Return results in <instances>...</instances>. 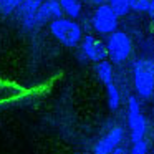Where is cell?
<instances>
[{"mask_svg":"<svg viewBox=\"0 0 154 154\" xmlns=\"http://www.w3.org/2000/svg\"><path fill=\"white\" fill-rule=\"evenodd\" d=\"M134 88L144 100H149L154 93V60L141 58L134 63Z\"/></svg>","mask_w":154,"mask_h":154,"instance_id":"cell-1","label":"cell"},{"mask_svg":"<svg viewBox=\"0 0 154 154\" xmlns=\"http://www.w3.org/2000/svg\"><path fill=\"white\" fill-rule=\"evenodd\" d=\"M50 32L61 45L68 48L76 47L81 42V27L70 18H55L50 22Z\"/></svg>","mask_w":154,"mask_h":154,"instance_id":"cell-2","label":"cell"},{"mask_svg":"<svg viewBox=\"0 0 154 154\" xmlns=\"http://www.w3.org/2000/svg\"><path fill=\"white\" fill-rule=\"evenodd\" d=\"M106 48L108 57L113 63H123L129 58L131 51H133V43H131V38L124 32L114 30L113 33H109L106 40Z\"/></svg>","mask_w":154,"mask_h":154,"instance_id":"cell-3","label":"cell"},{"mask_svg":"<svg viewBox=\"0 0 154 154\" xmlns=\"http://www.w3.org/2000/svg\"><path fill=\"white\" fill-rule=\"evenodd\" d=\"M128 124H129V131H131V141L133 143H139L144 139L146 136V118L143 116L139 109V103L134 96H131L128 100Z\"/></svg>","mask_w":154,"mask_h":154,"instance_id":"cell-4","label":"cell"},{"mask_svg":"<svg viewBox=\"0 0 154 154\" xmlns=\"http://www.w3.org/2000/svg\"><path fill=\"white\" fill-rule=\"evenodd\" d=\"M118 15L111 10L108 4L98 5L96 12L93 15V27L100 35H109L118 28Z\"/></svg>","mask_w":154,"mask_h":154,"instance_id":"cell-5","label":"cell"},{"mask_svg":"<svg viewBox=\"0 0 154 154\" xmlns=\"http://www.w3.org/2000/svg\"><path fill=\"white\" fill-rule=\"evenodd\" d=\"M81 50H83V55H85V57H86L88 60L94 61V63L106 60V57H108L106 43H104L103 40H98V38L91 37V35H88V37L83 38Z\"/></svg>","mask_w":154,"mask_h":154,"instance_id":"cell-6","label":"cell"},{"mask_svg":"<svg viewBox=\"0 0 154 154\" xmlns=\"http://www.w3.org/2000/svg\"><path fill=\"white\" fill-rule=\"evenodd\" d=\"M63 10H61V5L58 0H43L40 5V8L35 14V25L40 27V25L47 23V22H51L55 18L63 17Z\"/></svg>","mask_w":154,"mask_h":154,"instance_id":"cell-7","label":"cell"},{"mask_svg":"<svg viewBox=\"0 0 154 154\" xmlns=\"http://www.w3.org/2000/svg\"><path fill=\"white\" fill-rule=\"evenodd\" d=\"M124 137V129L121 126H116L109 131L104 137H101L96 144H94L93 154H111V151L116 146H119L121 141Z\"/></svg>","mask_w":154,"mask_h":154,"instance_id":"cell-8","label":"cell"},{"mask_svg":"<svg viewBox=\"0 0 154 154\" xmlns=\"http://www.w3.org/2000/svg\"><path fill=\"white\" fill-rule=\"evenodd\" d=\"M42 2H43V0H23L15 12H17V15L20 17V20L28 18V17H33V20H35V14H37V10L40 8Z\"/></svg>","mask_w":154,"mask_h":154,"instance_id":"cell-9","label":"cell"},{"mask_svg":"<svg viewBox=\"0 0 154 154\" xmlns=\"http://www.w3.org/2000/svg\"><path fill=\"white\" fill-rule=\"evenodd\" d=\"M61 5L63 14H66V17L70 18H78L81 14V4L80 0H58Z\"/></svg>","mask_w":154,"mask_h":154,"instance_id":"cell-10","label":"cell"},{"mask_svg":"<svg viewBox=\"0 0 154 154\" xmlns=\"http://www.w3.org/2000/svg\"><path fill=\"white\" fill-rule=\"evenodd\" d=\"M96 73H98V78L103 81L104 85H109L113 83V66H111L109 61L103 60V61H98L96 65Z\"/></svg>","mask_w":154,"mask_h":154,"instance_id":"cell-11","label":"cell"},{"mask_svg":"<svg viewBox=\"0 0 154 154\" xmlns=\"http://www.w3.org/2000/svg\"><path fill=\"white\" fill-rule=\"evenodd\" d=\"M106 93H108V104H109V108L111 109H118L119 101H121V94H119L118 86L114 83L106 85Z\"/></svg>","mask_w":154,"mask_h":154,"instance_id":"cell-12","label":"cell"},{"mask_svg":"<svg viewBox=\"0 0 154 154\" xmlns=\"http://www.w3.org/2000/svg\"><path fill=\"white\" fill-rule=\"evenodd\" d=\"M108 5L111 7V10L118 15V17H124V15L129 14V2L128 0H109Z\"/></svg>","mask_w":154,"mask_h":154,"instance_id":"cell-13","label":"cell"},{"mask_svg":"<svg viewBox=\"0 0 154 154\" xmlns=\"http://www.w3.org/2000/svg\"><path fill=\"white\" fill-rule=\"evenodd\" d=\"M22 2H23V0H0V14L5 15V17L14 14Z\"/></svg>","mask_w":154,"mask_h":154,"instance_id":"cell-14","label":"cell"},{"mask_svg":"<svg viewBox=\"0 0 154 154\" xmlns=\"http://www.w3.org/2000/svg\"><path fill=\"white\" fill-rule=\"evenodd\" d=\"M128 2H129V8H133V10H136V12H147L151 0H128Z\"/></svg>","mask_w":154,"mask_h":154,"instance_id":"cell-15","label":"cell"},{"mask_svg":"<svg viewBox=\"0 0 154 154\" xmlns=\"http://www.w3.org/2000/svg\"><path fill=\"white\" fill-rule=\"evenodd\" d=\"M131 154H147V143L144 139L139 141V143H133Z\"/></svg>","mask_w":154,"mask_h":154,"instance_id":"cell-16","label":"cell"},{"mask_svg":"<svg viewBox=\"0 0 154 154\" xmlns=\"http://www.w3.org/2000/svg\"><path fill=\"white\" fill-rule=\"evenodd\" d=\"M111 154H126V151H124L123 146H116L113 151H111Z\"/></svg>","mask_w":154,"mask_h":154,"instance_id":"cell-17","label":"cell"},{"mask_svg":"<svg viewBox=\"0 0 154 154\" xmlns=\"http://www.w3.org/2000/svg\"><path fill=\"white\" fill-rule=\"evenodd\" d=\"M147 14L151 15V18L154 20V0H151L149 2V8H147Z\"/></svg>","mask_w":154,"mask_h":154,"instance_id":"cell-18","label":"cell"},{"mask_svg":"<svg viewBox=\"0 0 154 154\" xmlns=\"http://www.w3.org/2000/svg\"><path fill=\"white\" fill-rule=\"evenodd\" d=\"M90 4H94V5H101V4H104V0H88Z\"/></svg>","mask_w":154,"mask_h":154,"instance_id":"cell-19","label":"cell"}]
</instances>
